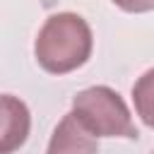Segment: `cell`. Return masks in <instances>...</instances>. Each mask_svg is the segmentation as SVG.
<instances>
[{
    "mask_svg": "<svg viewBox=\"0 0 154 154\" xmlns=\"http://www.w3.org/2000/svg\"><path fill=\"white\" fill-rule=\"evenodd\" d=\"M91 26L77 12L51 14L34 38V58L48 75H67L79 70L91 58Z\"/></svg>",
    "mask_w": 154,
    "mask_h": 154,
    "instance_id": "6da1fadb",
    "label": "cell"
},
{
    "mask_svg": "<svg viewBox=\"0 0 154 154\" xmlns=\"http://www.w3.org/2000/svg\"><path fill=\"white\" fill-rule=\"evenodd\" d=\"M70 113L96 140L99 137H123V140L140 137L128 103L116 89L106 84H94L77 91L72 96Z\"/></svg>",
    "mask_w": 154,
    "mask_h": 154,
    "instance_id": "7a4b0ae2",
    "label": "cell"
},
{
    "mask_svg": "<svg viewBox=\"0 0 154 154\" xmlns=\"http://www.w3.org/2000/svg\"><path fill=\"white\" fill-rule=\"evenodd\" d=\"M31 132L29 106L14 94H0V154H14Z\"/></svg>",
    "mask_w": 154,
    "mask_h": 154,
    "instance_id": "3957f363",
    "label": "cell"
},
{
    "mask_svg": "<svg viewBox=\"0 0 154 154\" xmlns=\"http://www.w3.org/2000/svg\"><path fill=\"white\" fill-rule=\"evenodd\" d=\"M46 154H99V144L96 137H91L72 113H65L48 140Z\"/></svg>",
    "mask_w": 154,
    "mask_h": 154,
    "instance_id": "277c9868",
    "label": "cell"
},
{
    "mask_svg": "<svg viewBox=\"0 0 154 154\" xmlns=\"http://www.w3.org/2000/svg\"><path fill=\"white\" fill-rule=\"evenodd\" d=\"M132 103L140 120L149 130H154V67L142 72L132 84Z\"/></svg>",
    "mask_w": 154,
    "mask_h": 154,
    "instance_id": "5b68a950",
    "label": "cell"
},
{
    "mask_svg": "<svg viewBox=\"0 0 154 154\" xmlns=\"http://www.w3.org/2000/svg\"><path fill=\"white\" fill-rule=\"evenodd\" d=\"M118 10L130 12V14H142V12H154V0H111Z\"/></svg>",
    "mask_w": 154,
    "mask_h": 154,
    "instance_id": "8992f818",
    "label": "cell"
},
{
    "mask_svg": "<svg viewBox=\"0 0 154 154\" xmlns=\"http://www.w3.org/2000/svg\"><path fill=\"white\" fill-rule=\"evenodd\" d=\"M149 154H154V149H152V152H149Z\"/></svg>",
    "mask_w": 154,
    "mask_h": 154,
    "instance_id": "52a82bcc",
    "label": "cell"
}]
</instances>
